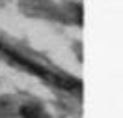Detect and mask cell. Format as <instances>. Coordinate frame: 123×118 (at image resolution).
I'll list each match as a JSON object with an SVG mask.
<instances>
[{"label": "cell", "instance_id": "1", "mask_svg": "<svg viewBox=\"0 0 123 118\" xmlns=\"http://www.w3.org/2000/svg\"><path fill=\"white\" fill-rule=\"evenodd\" d=\"M23 116L24 118H49V114L41 112V111L36 109V107H24L23 109Z\"/></svg>", "mask_w": 123, "mask_h": 118}]
</instances>
